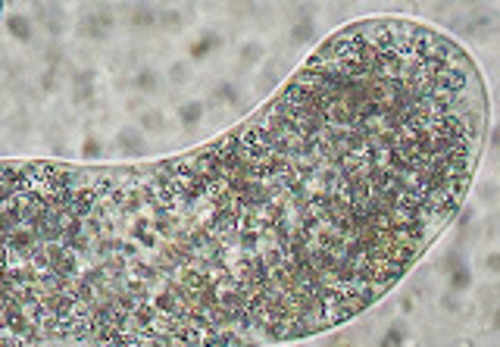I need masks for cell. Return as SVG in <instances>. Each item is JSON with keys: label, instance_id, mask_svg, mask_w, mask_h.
I'll list each match as a JSON object with an SVG mask.
<instances>
[{"label": "cell", "instance_id": "6da1fadb", "mask_svg": "<svg viewBox=\"0 0 500 347\" xmlns=\"http://www.w3.org/2000/svg\"><path fill=\"white\" fill-rule=\"evenodd\" d=\"M10 28L16 31V38H28V25H22V19H10Z\"/></svg>", "mask_w": 500, "mask_h": 347}, {"label": "cell", "instance_id": "7a4b0ae2", "mask_svg": "<svg viewBox=\"0 0 500 347\" xmlns=\"http://www.w3.org/2000/svg\"><path fill=\"white\" fill-rule=\"evenodd\" d=\"M182 116H184V122L191 125V122H194V119H197V116H200V104H194V107H184V113H182Z\"/></svg>", "mask_w": 500, "mask_h": 347}]
</instances>
